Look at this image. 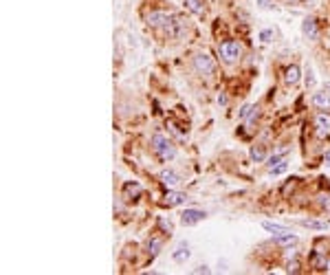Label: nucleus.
Listing matches in <instances>:
<instances>
[{
  "label": "nucleus",
  "instance_id": "11",
  "mask_svg": "<svg viewBox=\"0 0 330 275\" xmlns=\"http://www.w3.org/2000/svg\"><path fill=\"white\" fill-rule=\"evenodd\" d=\"M299 79H302V70H299V66L291 64L286 70H284V81H286L288 86H295V84H299Z\"/></svg>",
  "mask_w": 330,
  "mask_h": 275
},
{
  "label": "nucleus",
  "instance_id": "31",
  "mask_svg": "<svg viewBox=\"0 0 330 275\" xmlns=\"http://www.w3.org/2000/svg\"><path fill=\"white\" fill-rule=\"evenodd\" d=\"M282 2H284V4H299L302 0H282Z\"/></svg>",
  "mask_w": 330,
  "mask_h": 275
},
{
  "label": "nucleus",
  "instance_id": "24",
  "mask_svg": "<svg viewBox=\"0 0 330 275\" xmlns=\"http://www.w3.org/2000/svg\"><path fill=\"white\" fill-rule=\"evenodd\" d=\"M286 271L288 273H299V262L293 260V262H286Z\"/></svg>",
  "mask_w": 330,
  "mask_h": 275
},
{
  "label": "nucleus",
  "instance_id": "4",
  "mask_svg": "<svg viewBox=\"0 0 330 275\" xmlns=\"http://www.w3.org/2000/svg\"><path fill=\"white\" fill-rule=\"evenodd\" d=\"M172 18H174V13L165 11V9H152L148 16H145V22H148L150 27H154V29H163Z\"/></svg>",
  "mask_w": 330,
  "mask_h": 275
},
{
  "label": "nucleus",
  "instance_id": "2",
  "mask_svg": "<svg viewBox=\"0 0 330 275\" xmlns=\"http://www.w3.org/2000/svg\"><path fill=\"white\" fill-rule=\"evenodd\" d=\"M163 33L167 35V38H174V40L185 38V33H187V20L183 18V16H174L163 27Z\"/></svg>",
  "mask_w": 330,
  "mask_h": 275
},
{
  "label": "nucleus",
  "instance_id": "1",
  "mask_svg": "<svg viewBox=\"0 0 330 275\" xmlns=\"http://www.w3.org/2000/svg\"><path fill=\"white\" fill-rule=\"evenodd\" d=\"M152 150H154V154L159 156L161 161H172L176 156L174 143H172L165 135H161V132H154V135H152Z\"/></svg>",
  "mask_w": 330,
  "mask_h": 275
},
{
  "label": "nucleus",
  "instance_id": "16",
  "mask_svg": "<svg viewBox=\"0 0 330 275\" xmlns=\"http://www.w3.org/2000/svg\"><path fill=\"white\" fill-rule=\"evenodd\" d=\"M145 249H148L150 258H156L161 253V249H163V240H161V238H150L148 244H145Z\"/></svg>",
  "mask_w": 330,
  "mask_h": 275
},
{
  "label": "nucleus",
  "instance_id": "28",
  "mask_svg": "<svg viewBox=\"0 0 330 275\" xmlns=\"http://www.w3.org/2000/svg\"><path fill=\"white\" fill-rule=\"evenodd\" d=\"M258 4H260V9H271L273 0H258Z\"/></svg>",
  "mask_w": 330,
  "mask_h": 275
},
{
  "label": "nucleus",
  "instance_id": "3",
  "mask_svg": "<svg viewBox=\"0 0 330 275\" xmlns=\"http://www.w3.org/2000/svg\"><path fill=\"white\" fill-rule=\"evenodd\" d=\"M242 53V47L236 42V40H225V42L220 44V58L225 60L227 64H233L238 58H240Z\"/></svg>",
  "mask_w": 330,
  "mask_h": 275
},
{
  "label": "nucleus",
  "instance_id": "14",
  "mask_svg": "<svg viewBox=\"0 0 330 275\" xmlns=\"http://www.w3.org/2000/svg\"><path fill=\"white\" fill-rule=\"evenodd\" d=\"M161 181H163V185H167V187H176L181 183V176L172 170H165V172H161Z\"/></svg>",
  "mask_w": 330,
  "mask_h": 275
},
{
  "label": "nucleus",
  "instance_id": "32",
  "mask_svg": "<svg viewBox=\"0 0 330 275\" xmlns=\"http://www.w3.org/2000/svg\"><path fill=\"white\" fill-rule=\"evenodd\" d=\"M324 163H326V165H330V150L326 152V154H324Z\"/></svg>",
  "mask_w": 330,
  "mask_h": 275
},
{
  "label": "nucleus",
  "instance_id": "23",
  "mask_svg": "<svg viewBox=\"0 0 330 275\" xmlns=\"http://www.w3.org/2000/svg\"><path fill=\"white\" fill-rule=\"evenodd\" d=\"M273 35H275L273 29H264V31H260V40H262V42H271Z\"/></svg>",
  "mask_w": 330,
  "mask_h": 275
},
{
  "label": "nucleus",
  "instance_id": "26",
  "mask_svg": "<svg viewBox=\"0 0 330 275\" xmlns=\"http://www.w3.org/2000/svg\"><path fill=\"white\" fill-rule=\"evenodd\" d=\"M306 86H308V88H313V86H315V73H313V69H308V73H306Z\"/></svg>",
  "mask_w": 330,
  "mask_h": 275
},
{
  "label": "nucleus",
  "instance_id": "10",
  "mask_svg": "<svg viewBox=\"0 0 330 275\" xmlns=\"http://www.w3.org/2000/svg\"><path fill=\"white\" fill-rule=\"evenodd\" d=\"M313 106L319 110H330V93L328 90H319V93L313 95Z\"/></svg>",
  "mask_w": 330,
  "mask_h": 275
},
{
  "label": "nucleus",
  "instance_id": "20",
  "mask_svg": "<svg viewBox=\"0 0 330 275\" xmlns=\"http://www.w3.org/2000/svg\"><path fill=\"white\" fill-rule=\"evenodd\" d=\"M304 227L308 229H317V231H324V229H328V222H319V220H302Z\"/></svg>",
  "mask_w": 330,
  "mask_h": 275
},
{
  "label": "nucleus",
  "instance_id": "21",
  "mask_svg": "<svg viewBox=\"0 0 330 275\" xmlns=\"http://www.w3.org/2000/svg\"><path fill=\"white\" fill-rule=\"evenodd\" d=\"M286 167H288V163L282 159L280 163H277V165L268 167V174H273V176H277V174H284V172H286Z\"/></svg>",
  "mask_w": 330,
  "mask_h": 275
},
{
  "label": "nucleus",
  "instance_id": "33",
  "mask_svg": "<svg viewBox=\"0 0 330 275\" xmlns=\"http://www.w3.org/2000/svg\"><path fill=\"white\" fill-rule=\"evenodd\" d=\"M324 90H328V93H330V81H328V84H326V88H324Z\"/></svg>",
  "mask_w": 330,
  "mask_h": 275
},
{
  "label": "nucleus",
  "instance_id": "8",
  "mask_svg": "<svg viewBox=\"0 0 330 275\" xmlns=\"http://www.w3.org/2000/svg\"><path fill=\"white\" fill-rule=\"evenodd\" d=\"M302 33L306 35L308 40H317L319 38V27H317V20L315 18H306L302 22Z\"/></svg>",
  "mask_w": 330,
  "mask_h": 275
},
{
  "label": "nucleus",
  "instance_id": "15",
  "mask_svg": "<svg viewBox=\"0 0 330 275\" xmlns=\"http://www.w3.org/2000/svg\"><path fill=\"white\" fill-rule=\"evenodd\" d=\"M262 227L266 229L268 233H273V236H280V233H291V229L284 227V225H277V222H271V220H264Z\"/></svg>",
  "mask_w": 330,
  "mask_h": 275
},
{
  "label": "nucleus",
  "instance_id": "34",
  "mask_svg": "<svg viewBox=\"0 0 330 275\" xmlns=\"http://www.w3.org/2000/svg\"><path fill=\"white\" fill-rule=\"evenodd\" d=\"M326 271H330V260H328V264H326Z\"/></svg>",
  "mask_w": 330,
  "mask_h": 275
},
{
  "label": "nucleus",
  "instance_id": "17",
  "mask_svg": "<svg viewBox=\"0 0 330 275\" xmlns=\"http://www.w3.org/2000/svg\"><path fill=\"white\" fill-rule=\"evenodd\" d=\"M139 196H141V185H139V183H128V185L124 187V198L132 201V198H139Z\"/></svg>",
  "mask_w": 330,
  "mask_h": 275
},
{
  "label": "nucleus",
  "instance_id": "22",
  "mask_svg": "<svg viewBox=\"0 0 330 275\" xmlns=\"http://www.w3.org/2000/svg\"><path fill=\"white\" fill-rule=\"evenodd\" d=\"M159 227L163 229L167 236H172V233H174V225H172L170 220H165V218H159Z\"/></svg>",
  "mask_w": 330,
  "mask_h": 275
},
{
  "label": "nucleus",
  "instance_id": "27",
  "mask_svg": "<svg viewBox=\"0 0 330 275\" xmlns=\"http://www.w3.org/2000/svg\"><path fill=\"white\" fill-rule=\"evenodd\" d=\"M282 161V154H275V156H271V159L266 161V167H273V165H277V163Z\"/></svg>",
  "mask_w": 330,
  "mask_h": 275
},
{
  "label": "nucleus",
  "instance_id": "13",
  "mask_svg": "<svg viewBox=\"0 0 330 275\" xmlns=\"http://www.w3.org/2000/svg\"><path fill=\"white\" fill-rule=\"evenodd\" d=\"M183 203H185V194H181V192H167L163 205H167V207H176V205H183Z\"/></svg>",
  "mask_w": 330,
  "mask_h": 275
},
{
  "label": "nucleus",
  "instance_id": "7",
  "mask_svg": "<svg viewBox=\"0 0 330 275\" xmlns=\"http://www.w3.org/2000/svg\"><path fill=\"white\" fill-rule=\"evenodd\" d=\"M315 130H317V135L322 137H330V113H322L315 117Z\"/></svg>",
  "mask_w": 330,
  "mask_h": 275
},
{
  "label": "nucleus",
  "instance_id": "25",
  "mask_svg": "<svg viewBox=\"0 0 330 275\" xmlns=\"http://www.w3.org/2000/svg\"><path fill=\"white\" fill-rule=\"evenodd\" d=\"M319 205L326 207V209H330V194H322V196H319Z\"/></svg>",
  "mask_w": 330,
  "mask_h": 275
},
{
  "label": "nucleus",
  "instance_id": "6",
  "mask_svg": "<svg viewBox=\"0 0 330 275\" xmlns=\"http://www.w3.org/2000/svg\"><path fill=\"white\" fill-rule=\"evenodd\" d=\"M205 218H207V213L202 211V209H185V211L181 213V222L185 227H194L200 220H205Z\"/></svg>",
  "mask_w": 330,
  "mask_h": 275
},
{
  "label": "nucleus",
  "instance_id": "5",
  "mask_svg": "<svg viewBox=\"0 0 330 275\" xmlns=\"http://www.w3.org/2000/svg\"><path fill=\"white\" fill-rule=\"evenodd\" d=\"M194 69L200 75H214L216 62H214V58H209L207 53H198L196 58H194Z\"/></svg>",
  "mask_w": 330,
  "mask_h": 275
},
{
  "label": "nucleus",
  "instance_id": "30",
  "mask_svg": "<svg viewBox=\"0 0 330 275\" xmlns=\"http://www.w3.org/2000/svg\"><path fill=\"white\" fill-rule=\"evenodd\" d=\"M194 273H209V269H207V267H198V269H194Z\"/></svg>",
  "mask_w": 330,
  "mask_h": 275
},
{
  "label": "nucleus",
  "instance_id": "18",
  "mask_svg": "<svg viewBox=\"0 0 330 275\" xmlns=\"http://www.w3.org/2000/svg\"><path fill=\"white\" fill-rule=\"evenodd\" d=\"M185 7L190 9L192 13H196V16H200V13L205 11V4H202V0H185Z\"/></svg>",
  "mask_w": 330,
  "mask_h": 275
},
{
  "label": "nucleus",
  "instance_id": "29",
  "mask_svg": "<svg viewBox=\"0 0 330 275\" xmlns=\"http://www.w3.org/2000/svg\"><path fill=\"white\" fill-rule=\"evenodd\" d=\"M218 104H220V106H227V97H225V95H218Z\"/></svg>",
  "mask_w": 330,
  "mask_h": 275
},
{
  "label": "nucleus",
  "instance_id": "9",
  "mask_svg": "<svg viewBox=\"0 0 330 275\" xmlns=\"http://www.w3.org/2000/svg\"><path fill=\"white\" fill-rule=\"evenodd\" d=\"M190 256H192L190 244H187V242H181L179 247L174 249V253H172V260H174L176 264H185L187 260H190Z\"/></svg>",
  "mask_w": 330,
  "mask_h": 275
},
{
  "label": "nucleus",
  "instance_id": "12",
  "mask_svg": "<svg viewBox=\"0 0 330 275\" xmlns=\"http://www.w3.org/2000/svg\"><path fill=\"white\" fill-rule=\"evenodd\" d=\"M273 244H277V247H293V244H297V236L295 233H280V236H273Z\"/></svg>",
  "mask_w": 330,
  "mask_h": 275
},
{
  "label": "nucleus",
  "instance_id": "19",
  "mask_svg": "<svg viewBox=\"0 0 330 275\" xmlns=\"http://www.w3.org/2000/svg\"><path fill=\"white\" fill-rule=\"evenodd\" d=\"M251 159L256 161V163H262V161H266V152H264V147H262V145H256V147H251Z\"/></svg>",
  "mask_w": 330,
  "mask_h": 275
}]
</instances>
